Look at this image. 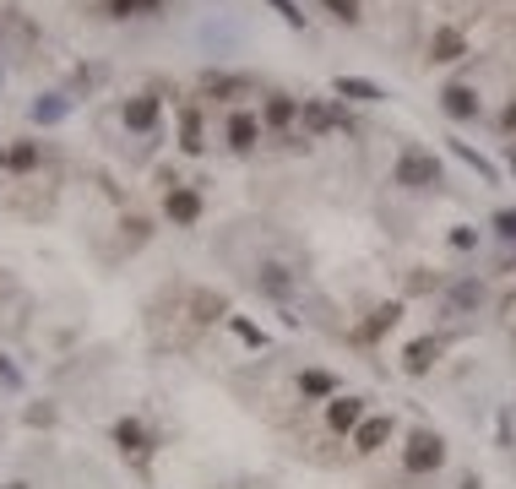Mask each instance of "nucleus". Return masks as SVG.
<instances>
[{
    "instance_id": "obj_3",
    "label": "nucleus",
    "mask_w": 516,
    "mask_h": 489,
    "mask_svg": "<svg viewBox=\"0 0 516 489\" xmlns=\"http://www.w3.org/2000/svg\"><path fill=\"white\" fill-rule=\"evenodd\" d=\"M473 49H468V33L462 27H452V22H441L435 33H430V65H457V60H468Z\"/></svg>"
},
{
    "instance_id": "obj_18",
    "label": "nucleus",
    "mask_w": 516,
    "mask_h": 489,
    "mask_svg": "<svg viewBox=\"0 0 516 489\" xmlns=\"http://www.w3.org/2000/svg\"><path fill=\"white\" fill-rule=\"evenodd\" d=\"M435 359H441V337H419V343H408V354H403V370H408V376H424Z\"/></svg>"
},
{
    "instance_id": "obj_30",
    "label": "nucleus",
    "mask_w": 516,
    "mask_h": 489,
    "mask_svg": "<svg viewBox=\"0 0 516 489\" xmlns=\"http://www.w3.org/2000/svg\"><path fill=\"white\" fill-rule=\"evenodd\" d=\"M501 125H506V131H516V98L506 103V109H501Z\"/></svg>"
},
{
    "instance_id": "obj_1",
    "label": "nucleus",
    "mask_w": 516,
    "mask_h": 489,
    "mask_svg": "<svg viewBox=\"0 0 516 489\" xmlns=\"http://www.w3.org/2000/svg\"><path fill=\"white\" fill-rule=\"evenodd\" d=\"M392 185H403V191H435V185H441V158L408 142V147L397 152V169H392Z\"/></svg>"
},
{
    "instance_id": "obj_15",
    "label": "nucleus",
    "mask_w": 516,
    "mask_h": 489,
    "mask_svg": "<svg viewBox=\"0 0 516 489\" xmlns=\"http://www.w3.org/2000/svg\"><path fill=\"white\" fill-rule=\"evenodd\" d=\"M299 120V98H288V93H267V109H261V125H277V131H288Z\"/></svg>"
},
{
    "instance_id": "obj_6",
    "label": "nucleus",
    "mask_w": 516,
    "mask_h": 489,
    "mask_svg": "<svg viewBox=\"0 0 516 489\" xmlns=\"http://www.w3.org/2000/svg\"><path fill=\"white\" fill-rule=\"evenodd\" d=\"M158 114H163V98H158V93H131V98L120 103L125 131H152V125H158Z\"/></svg>"
},
{
    "instance_id": "obj_14",
    "label": "nucleus",
    "mask_w": 516,
    "mask_h": 489,
    "mask_svg": "<svg viewBox=\"0 0 516 489\" xmlns=\"http://www.w3.org/2000/svg\"><path fill=\"white\" fill-rule=\"evenodd\" d=\"M332 93H337V98H354V103H381V98H386V87L370 82V76H337Z\"/></svg>"
},
{
    "instance_id": "obj_11",
    "label": "nucleus",
    "mask_w": 516,
    "mask_h": 489,
    "mask_svg": "<svg viewBox=\"0 0 516 489\" xmlns=\"http://www.w3.org/2000/svg\"><path fill=\"white\" fill-rule=\"evenodd\" d=\"M114 441H120V452H125L136 468H147V457H152V441H147L141 419H120V425H114Z\"/></svg>"
},
{
    "instance_id": "obj_27",
    "label": "nucleus",
    "mask_w": 516,
    "mask_h": 489,
    "mask_svg": "<svg viewBox=\"0 0 516 489\" xmlns=\"http://www.w3.org/2000/svg\"><path fill=\"white\" fill-rule=\"evenodd\" d=\"M435 283H441V278H435L430 267H414V278H408V294H430Z\"/></svg>"
},
{
    "instance_id": "obj_21",
    "label": "nucleus",
    "mask_w": 516,
    "mask_h": 489,
    "mask_svg": "<svg viewBox=\"0 0 516 489\" xmlns=\"http://www.w3.org/2000/svg\"><path fill=\"white\" fill-rule=\"evenodd\" d=\"M299 392L305 397H337V381L326 370H299Z\"/></svg>"
},
{
    "instance_id": "obj_10",
    "label": "nucleus",
    "mask_w": 516,
    "mask_h": 489,
    "mask_svg": "<svg viewBox=\"0 0 516 489\" xmlns=\"http://www.w3.org/2000/svg\"><path fill=\"white\" fill-rule=\"evenodd\" d=\"M299 120L321 136V131H343L348 125V114L337 109V103H326V98H299Z\"/></svg>"
},
{
    "instance_id": "obj_5",
    "label": "nucleus",
    "mask_w": 516,
    "mask_h": 489,
    "mask_svg": "<svg viewBox=\"0 0 516 489\" xmlns=\"http://www.w3.org/2000/svg\"><path fill=\"white\" fill-rule=\"evenodd\" d=\"M365 425V397H326V435H354Z\"/></svg>"
},
{
    "instance_id": "obj_7",
    "label": "nucleus",
    "mask_w": 516,
    "mask_h": 489,
    "mask_svg": "<svg viewBox=\"0 0 516 489\" xmlns=\"http://www.w3.org/2000/svg\"><path fill=\"white\" fill-rule=\"evenodd\" d=\"M223 136H229V147H234V152H250V147L267 136V125H261V114H250V109H234V114H229V125H223Z\"/></svg>"
},
{
    "instance_id": "obj_13",
    "label": "nucleus",
    "mask_w": 516,
    "mask_h": 489,
    "mask_svg": "<svg viewBox=\"0 0 516 489\" xmlns=\"http://www.w3.org/2000/svg\"><path fill=\"white\" fill-rule=\"evenodd\" d=\"M185 299H190V321H196V327H207V321H223V316H229V299H223V294H212V289H190Z\"/></svg>"
},
{
    "instance_id": "obj_24",
    "label": "nucleus",
    "mask_w": 516,
    "mask_h": 489,
    "mask_svg": "<svg viewBox=\"0 0 516 489\" xmlns=\"http://www.w3.org/2000/svg\"><path fill=\"white\" fill-rule=\"evenodd\" d=\"M163 0H103L109 16H136V11H158Z\"/></svg>"
},
{
    "instance_id": "obj_31",
    "label": "nucleus",
    "mask_w": 516,
    "mask_h": 489,
    "mask_svg": "<svg viewBox=\"0 0 516 489\" xmlns=\"http://www.w3.org/2000/svg\"><path fill=\"white\" fill-rule=\"evenodd\" d=\"M5 163H11V152H5V147H0V169H5Z\"/></svg>"
},
{
    "instance_id": "obj_22",
    "label": "nucleus",
    "mask_w": 516,
    "mask_h": 489,
    "mask_svg": "<svg viewBox=\"0 0 516 489\" xmlns=\"http://www.w3.org/2000/svg\"><path fill=\"white\" fill-rule=\"evenodd\" d=\"M452 152H457V158H462V163H468V169H479V174H484V180H490V185H495V163H490V158H484V152H473V147H468V142H452Z\"/></svg>"
},
{
    "instance_id": "obj_20",
    "label": "nucleus",
    "mask_w": 516,
    "mask_h": 489,
    "mask_svg": "<svg viewBox=\"0 0 516 489\" xmlns=\"http://www.w3.org/2000/svg\"><path fill=\"white\" fill-rule=\"evenodd\" d=\"M397 321H403V305L392 299V305H381V310H375V316H370V321L359 327V343H375V337H381V332H392Z\"/></svg>"
},
{
    "instance_id": "obj_9",
    "label": "nucleus",
    "mask_w": 516,
    "mask_h": 489,
    "mask_svg": "<svg viewBox=\"0 0 516 489\" xmlns=\"http://www.w3.org/2000/svg\"><path fill=\"white\" fill-rule=\"evenodd\" d=\"M201 93H207V98H223V103H239V98H250L256 87H250V76H229V71H201Z\"/></svg>"
},
{
    "instance_id": "obj_28",
    "label": "nucleus",
    "mask_w": 516,
    "mask_h": 489,
    "mask_svg": "<svg viewBox=\"0 0 516 489\" xmlns=\"http://www.w3.org/2000/svg\"><path fill=\"white\" fill-rule=\"evenodd\" d=\"M267 5H272V11H277V16H283L288 27H305V11H299L294 0H267Z\"/></svg>"
},
{
    "instance_id": "obj_25",
    "label": "nucleus",
    "mask_w": 516,
    "mask_h": 489,
    "mask_svg": "<svg viewBox=\"0 0 516 489\" xmlns=\"http://www.w3.org/2000/svg\"><path fill=\"white\" fill-rule=\"evenodd\" d=\"M33 163H38V147H33V142H16V147H11V169H16V174H27Z\"/></svg>"
},
{
    "instance_id": "obj_17",
    "label": "nucleus",
    "mask_w": 516,
    "mask_h": 489,
    "mask_svg": "<svg viewBox=\"0 0 516 489\" xmlns=\"http://www.w3.org/2000/svg\"><path fill=\"white\" fill-rule=\"evenodd\" d=\"M180 147L185 152L207 147V136H201V103H180Z\"/></svg>"
},
{
    "instance_id": "obj_29",
    "label": "nucleus",
    "mask_w": 516,
    "mask_h": 489,
    "mask_svg": "<svg viewBox=\"0 0 516 489\" xmlns=\"http://www.w3.org/2000/svg\"><path fill=\"white\" fill-rule=\"evenodd\" d=\"M495 229H501L506 240H516V212H495Z\"/></svg>"
},
{
    "instance_id": "obj_19",
    "label": "nucleus",
    "mask_w": 516,
    "mask_h": 489,
    "mask_svg": "<svg viewBox=\"0 0 516 489\" xmlns=\"http://www.w3.org/2000/svg\"><path fill=\"white\" fill-rule=\"evenodd\" d=\"M250 283H256L261 294H272V299H283V294L294 289V272H288V267H256V272H250Z\"/></svg>"
},
{
    "instance_id": "obj_12",
    "label": "nucleus",
    "mask_w": 516,
    "mask_h": 489,
    "mask_svg": "<svg viewBox=\"0 0 516 489\" xmlns=\"http://www.w3.org/2000/svg\"><path fill=\"white\" fill-rule=\"evenodd\" d=\"M441 109H446L457 125H462V120H479V93H473L468 82H452V87L441 93Z\"/></svg>"
},
{
    "instance_id": "obj_16",
    "label": "nucleus",
    "mask_w": 516,
    "mask_h": 489,
    "mask_svg": "<svg viewBox=\"0 0 516 489\" xmlns=\"http://www.w3.org/2000/svg\"><path fill=\"white\" fill-rule=\"evenodd\" d=\"M27 114H33V125H60V120L71 114V98H65V93H44V98H33Z\"/></svg>"
},
{
    "instance_id": "obj_33",
    "label": "nucleus",
    "mask_w": 516,
    "mask_h": 489,
    "mask_svg": "<svg viewBox=\"0 0 516 489\" xmlns=\"http://www.w3.org/2000/svg\"><path fill=\"white\" fill-rule=\"evenodd\" d=\"M511 174H516V147H511Z\"/></svg>"
},
{
    "instance_id": "obj_26",
    "label": "nucleus",
    "mask_w": 516,
    "mask_h": 489,
    "mask_svg": "<svg viewBox=\"0 0 516 489\" xmlns=\"http://www.w3.org/2000/svg\"><path fill=\"white\" fill-rule=\"evenodd\" d=\"M229 327H234V332H239V343H250V348H261V343H267V337H261V327H250L245 316H229Z\"/></svg>"
},
{
    "instance_id": "obj_34",
    "label": "nucleus",
    "mask_w": 516,
    "mask_h": 489,
    "mask_svg": "<svg viewBox=\"0 0 516 489\" xmlns=\"http://www.w3.org/2000/svg\"><path fill=\"white\" fill-rule=\"evenodd\" d=\"M5 489H27V484H5Z\"/></svg>"
},
{
    "instance_id": "obj_4",
    "label": "nucleus",
    "mask_w": 516,
    "mask_h": 489,
    "mask_svg": "<svg viewBox=\"0 0 516 489\" xmlns=\"http://www.w3.org/2000/svg\"><path fill=\"white\" fill-rule=\"evenodd\" d=\"M163 212H169V223L196 229V223H201V191H196V185H174V191H163Z\"/></svg>"
},
{
    "instance_id": "obj_8",
    "label": "nucleus",
    "mask_w": 516,
    "mask_h": 489,
    "mask_svg": "<svg viewBox=\"0 0 516 489\" xmlns=\"http://www.w3.org/2000/svg\"><path fill=\"white\" fill-rule=\"evenodd\" d=\"M392 441V414H365V425L348 435V446L359 452V457H370V452H381Z\"/></svg>"
},
{
    "instance_id": "obj_2",
    "label": "nucleus",
    "mask_w": 516,
    "mask_h": 489,
    "mask_svg": "<svg viewBox=\"0 0 516 489\" xmlns=\"http://www.w3.org/2000/svg\"><path fill=\"white\" fill-rule=\"evenodd\" d=\"M441 463H446V441L435 430H414L408 435V452H403V468L408 474H435Z\"/></svg>"
},
{
    "instance_id": "obj_32",
    "label": "nucleus",
    "mask_w": 516,
    "mask_h": 489,
    "mask_svg": "<svg viewBox=\"0 0 516 489\" xmlns=\"http://www.w3.org/2000/svg\"><path fill=\"white\" fill-rule=\"evenodd\" d=\"M462 489H479V479H462Z\"/></svg>"
},
{
    "instance_id": "obj_23",
    "label": "nucleus",
    "mask_w": 516,
    "mask_h": 489,
    "mask_svg": "<svg viewBox=\"0 0 516 489\" xmlns=\"http://www.w3.org/2000/svg\"><path fill=\"white\" fill-rule=\"evenodd\" d=\"M321 5H326V11H332V16H337L343 27H359V22H365V11H359V0H321Z\"/></svg>"
}]
</instances>
